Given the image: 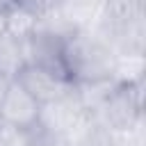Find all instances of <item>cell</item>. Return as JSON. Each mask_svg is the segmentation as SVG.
<instances>
[{
    "mask_svg": "<svg viewBox=\"0 0 146 146\" xmlns=\"http://www.w3.org/2000/svg\"><path fill=\"white\" fill-rule=\"evenodd\" d=\"M25 66H27L25 39L5 30L0 34V78L2 80H16Z\"/></svg>",
    "mask_w": 146,
    "mask_h": 146,
    "instance_id": "52a82bcc",
    "label": "cell"
},
{
    "mask_svg": "<svg viewBox=\"0 0 146 146\" xmlns=\"http://www.w3.org/2000/svg\"><path fill=\"white\" fill-rule=\"evenodd\" d=\"M7 30V9H0V34Z\"/></svg>",
    "mask_w": 146,
    "mask_h": 146,
    "instance_id": "4fadbf2b",
    "label": "cell"
},
{
    "mask_svg": "<svg viewBox=\"0 0 146 146\" xmlns=\"http://www.w3.org/2000/svg\"><path fill=\"white\" fill-rule=\"evenodd\" d=\"M62 59L66 78L73 84L112 78L114 52L105 41H100L89 30H78L64 41Z\"/></svg>",
    "mask_w": 146,
    "mask_h": 146,
    "instance_id": "6da1fadb",
    "label": "cell"
},
{
    "mask_svg": "<svg viewBox=\"0 0 146 146\" xmlns=\"http://www.w3.org/2000/svg\"><path fill=\"white\" fill-rule=\"evenodd\" d=\"M0 2H2V0H0ZM2 7H5V2H2Z\"/></svg>",
    "mask_w": 146,
    "mask_h": 146,
    "instance_id": "2e32d148",
    "label": "cell"
},
{
    "mask_svg": "<svg viewBox=\"0 0 146 146\" xmlns=\"http://www.w3.org/2000/svg\"><path fill=\"white\" fill-rule=\"evenodd\" d=\"M89 116L91 114L78 103V98L73 94V87H71L68 94H64V96H59V98H55L50 103H43L41 110H39V119L36 121L46 130H50L52 135L64 139L66 146H68L71 137L89 121Z\"/></svg>",
    "mask_w": 146,
    "mask_h": 146,
    "instance_id": "3957f363",
    "label": "cell"
},
{
    "mask_svg": "<svg viewBox=\"0 0 146 146\" xmlns=\"http://www.w3.org/2000/svg\"><path fill=\"white\" fill-rule=\"evenodd\" d=\"M105 0H62L57 9L75 30H89L98 18Z\"/></svg>",
    "mask_w": 146,
    "mask_h": 146,
    "instance_id": "ba28073f",
    "label": "cell"
},
{
    "mask_svg": "<svg viewBox=\"0 0 146 146\" xmlns=\"http://www.w3.org/2000/svg\"><path fill=\"white\" fill-rule=\"evenodd\" d=\"M41 103L18 82V80H7L2 91H0V121L7 128L25 130L39 119Z\"/></svg>",
    "mask_w": 146,
    "mask_h": 146,
    "instance_id": "277c9868",
    "label": "cell"
},
{
    "mask_svg": "<svg viewBox=\"0 0 146 146\" xmlns=\"http://www.w3.org/2000/svg\"><path fill=\"white\" fill-rule=\"evenodd\" d=\"M59 2H62V0H11L9 7H25V9L34 11V14H43V11H48V9H55ZM9 7H7V9H9Z\"/></svg>",
    "mask_w": 146,
    "mask_h": 146,
    "instance_id": "7c38bea8",
    "label": "cell"
},
{
    "mask_svg": "<svg viewBox=\"0 0 146 146\" xmlns=\"http://www.w3.org/2000/svg\"><path fill=\"white\" fill-rule=\"evenodd\" d=\"M64 41H66V39H59V36H55V34H50V32L34 30L32 34L25 36V55H27V64L48 68V71H52V73L66 78L64 59H62Z\"/></svg>",
    "mask_w": 146,
    "mask_h": 146,
    "instance_id": "5b68a950",
    "label": "cell"
},
{
    "mask_svg": "<svg viewBox=\"0 0 146 146\" xmlns=\"http://www.w3.org/2000/svg\"><path fill=\"white\" fill-rule=\"evenodd\" d=\"M0 9H5V7H2V2H0Z\"/></svg>",
    "mask_w": 146,
    "mask_h": 146,
    "instance_id": "9a60e30c",
    "label": "cell"
},
{
    "mask_svg": "<svg viewBox=\"0 0 146 146\" xmlns=\"http://www.w3.org/2000/svg\"><path fill=\"white\" fill-rule=\"evenodd\" d=\"M100 125L112 132H125L144 119V82L116 84L107 100L91 114Z\"/></svg>",
    "mask_w": 146,
    "mask_h": 146,
    "instance_id": "7a4b0ae2",
    "label": "cell"
},
{
    "mask_svg": "<svg viewBox=\"0 0 146 146\" xmlns=\"http://www.w3.org/2000/svg\"><path fill=\"white\" fill-rule=\"evenodd\" d=\"M16 80H18L41 105H43V103H50V100H55V98H59V96H64V94H68L71 87H73V82H71L68 78L57 75V73H52V71H48V68H41V66H32V64H27V66L18 73Z\"/></svg>",
    "mask_w": 146,
    "mask_h": 146,
    "instance_id": "8992f818",
    "label": "cell"
},
{
    "mask_svg": "<svg viewBox=\"0 0 146 146\" xmlns=\"http://www.w3.org/2000/svg\"><path fill=\"white\" fill-rule=\"evenodd\" d=\"M36 21H39V14L25 9V7H9L7 9V30L16 36H27L34 32L36 27Z\"/></svg>",
    "mask_w": 146,
    "mask_h": 146,
    "instance_id": "8fae6325",
    "label": "cell"
},
{
    "mask_svg": "<svg viewBox=\"0 0 146 146\" xmlns=\"http://www.w3.org/2000/svg\"><path fill=\"white\" fill-rule=\"evenodd\" d=\"M2 128H5V123H2V121H0V132H2Z\"/></svg>",
    "mask_w": 146,
    "mask_h": 146,
    "instance_id": "5bb4252c",
    "label": "cell"
},
{
    "mask_svg": "<svg viewBox=\"0 0 146 146\" xmlns=\"http://www.w3.org/2000/svg\"><path fill=\"white\" fill-rule=\"evenodd\" d=\"M112 80L116 84L144 82V52L114 55V62H112Z\"/></svg>",
    "mask_w": 146,
    "mask_h": 146,
    "instance_id": "9c48e42d",
    "label": "cell"
},
{
    "mask_svg": "<svg viewBox=\"0 0 146 146\" xmlns=\"http://www.w3.org/2000/svg\"><path fill=\"white\" fill-rule=\"evenodd\" d=\"M68 146H116V132L100 125L96 119L89 116V121L71 137Z\"/></svg>",
    "mask_w": 146,
    "mask_h": 146,
    "instance_id": "30bf717a",
    "label": "cell"
}]
</instances>
